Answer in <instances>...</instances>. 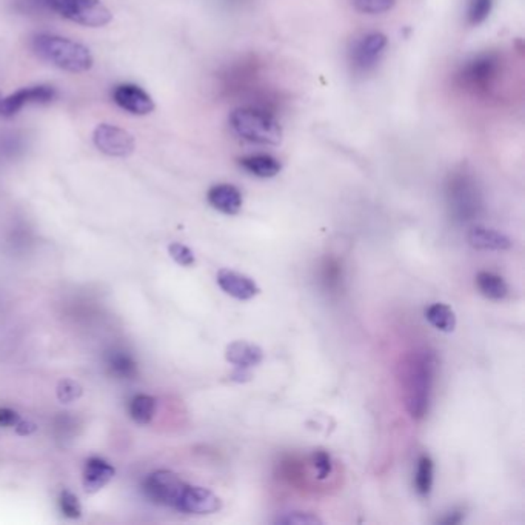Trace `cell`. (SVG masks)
Wrapping results in <instances>:
<instances>
[{"label": "cell", "mask_w": 525, "mask_h": 525, "mask_svg": "<svg viewBox=\"0 0 525 525\" xmlns=\"http://www.w3.org/2000/svg\"><path fill=\"white\" fill-rule=\"evenodd\" d=\"M168 253H170V256L176 264H179L182 267H193L196 264L194 253L191 251V248L184 245V243L171 242L170 245H168Z\"/></svg>", "instance_id": "f1b7e54d"}, {"label": "cell", "mask_w": 525, "mask_h": 525, "mask_svg": "<svg viewBox=\"0 0 525 525\" xmlns=\"http://www.w3.org/2000/svg\"><path fill=\"white\" fill-rule=\"evenodd\" d=\"M275 524L280 525H316L322 524V519L317 518L313 513H302V511H292L284 513L282 516H277Z\"/></svg>", "instance_id": "83f0119b"}, {"label": "cell", "mask_w": 525, "mask_h": 525, "mask_svg": "<svg viewBox=\"0 0 525 525\" xmlns=\"http://www.w3.org/2000/svg\"><path fill=\"white\" fill-rule=\"evenodd\" d=\"M112 100L131 115L145 116L154 110V100L148 92L134 83H120L112 91Z\"/></svg>", "instance_id": "7c38bea8"}, {"label": "cell", "mask_w": 525, "mask_h": 525, "mask_svg": "<svg viewBox=\"0 0 525 525\" xmlns=\"http://www.w3.org/2000/svg\"><path fill=\"white\" fill-rule=\"evenodd\" d=\"M59 507L65 518L79 519L82 516V504L79 498L70 490H63L59 496Z\"/></svg>", "instance_id": "484cf974"}, {"label": "cell", "mask_w": 525, "mask_h": 525, "mask_svg": "<svg viewBox=\"0 0 525 525\" xmlns=\"http://www.w3.org/2000/svg\"><path fill=\"white\" fill-rule=\"evenodd\" d=\"M436 370V354L425 349L410 353L402 364L401 386L404 391L405 407L411 418L420 419L427 415Z\"/></svg>", "instance_id": "6da1fadb"}, {"label": "cell", "mask_w": 525, "mask_h": 525, "mask_svg": "<svg viewBox=\"0 0 525 525\" xmlns=\"http://www.w3.org/2000/svg\"><path fill=\"white\" fill-rule=\"evenodd\" d=\"M468 243L476 250H490V251H504L511 247V240L501 231H496L485 227H473L468 231Z\"/></svg>", "instance_id": "e0dca14e"}, {"label": "cell", "mask_w": 525, "mask_h": 525, "mask_svg": "<svg viewBox=\"0 0 525 525\" xmlns=\"http://www.w3.org/2000/svg\"><path fill=\"white\" fill-rule=\"evenodd\" d=\"M239 165L250 173L251 176L260 177V179H270L282 170V164L279 159L271 154H251L239 159Z\"/></svg>", "instance_id": "ac0fdd59"}, {"label": "cell", "mask_w": 525, "mask_h": 525, "mask_svg": "<svg viewBox=\"0 0 525 525\" xmlns=\"http://www.w3.org/2000/svg\"><path fill=\"white\" fill-rule=\"evenodd\" d=\"M116 468L112 467L105 459L90 457L87 459L85 467H83L82 484L87 493L95 494L100 492L104 487L115 477Z\"/></svg>", "instance_id": "5bb4252c"}, {"label": "cell", "mask_w": 525, "mask_h": 525, "mask_svg": "<svg viewBox=\"0 0 525 525\" xmlns=\"http://www.w3.org/2000/svg\"><path fill=\"white\" fill-rule=\"evenodd\" d=\"M55 395H58L60 404H71V402L78 401L83 395V388L78 381L62 379L58 383V388H55Z\"/></svg>", "instance_id": "d4e9b609"}, {"label": "cell", "mask_w": 525, "mask_h": 525, "mask_svg": "<svg viewBox=\"0 0 525 525\" xmlns=\"http://www.w3.org/2000/svg\"><path fill=\"white\" fill-rule=\"evenodd\" d=\"M18 420H21V415L17 411L0 407V427H14Z\"/></svg>", "instance_id": "4dcf8cb0"}, {"label": "cell", "mask_w": 525, "mask_h": 525, "mask_svg": "<svg viewBox=\"0 0 525 525\" xmlns=\"http://www.w3.org/2000/svg\"><path fill=\"white\" fill-rule=\"evenodd\" d=\"M461 521H462V511H453L452 514H448V516L444 518L440 522H442V524H457Z\"/></svg>", "instance_id": "d6a6232c"}, {"label": "cell", "mask_w": 525, "mask_h": 525, "mask_svg": "<svg viewBox=\"0 0 525 525\" xmlns=\"http://www.w3.org/2000/svg\"><path fill=\"white\" fill-rule=\"evenodd\" d=\"M425 319L436 330L442 333H452L456 328L455 312L452 310V307L442 302L431 304L425 310Z\"/></svg>", "instance_id": "ffe728a7"}, {"label": "cell", "mask_w": 525, "mask_h": 525, "mask_svg": "<svg viewBox=\"0 0 525 525\" xmlns=\"http://www.w3.org/2000/svg\"><path fill=\"white\" fill-rule=\"evenodd\" d=\"M225 359L236 368H251L264 361V350L247 341H234L225 350Z\"/></svg>", "instance_id": "2e32d148"}, {"label": "cell", "mask_w": 525, "mask_h": 525, "mask_svg": "<svg viewBox=\"0 0 525 525\" xmlns=\"http://www.w3.org/2000/svg\"><path fill=\"white\" fill-rule=\"evenodd\" d=\"M230 128L239 139L256 145H277L282 127L270 111L259 107H239L230 115Z\"/></svg>", "instance_id": "3957f363"}, {"label": "cell", "mask_w": 525, "mask_h": 525, "mask_svg": "<svg viewBox=\"0 0 525 525\" xmlns=\"http://www.w3.org/2000/svg\"><path fill=\"white\" fill-rule=\"evenodd\" d=\"M14 428H16V433L18 436H30V435H33L37 431V424L33 420H22L21 419L14 425Z\"/></svg>", "instance_id": "1f68e13d"}, {"label": "cell", "mask_w": 525, "mask_h": 525, "mask_svg": "<svg viewBox=\"0 0 525 525\" xmlns=\"http://www.w3.org/2000/svg\"><path fill=\"white\" fill-rule=\"evenodd\" d=\"M184 487L185 482L176 473L170 470H157L148 474L144 482V493L148 501L156 505L176 509Z\"/></svg>", "instance_id": "8992f818"}, {"label": "cell", "mask_w": 525, "mask_h": 525, "mask_svg": "<svg viewBox=\"0 0 525 525\" xmlns=\"http://www.w3.org/2000/svg\"><path fill=\"white\" fill-rule=\"evenodd\" d=\"M31 48L39 59L53 67L68 73H85L91 70L95 59L85 45L68 37L55 34H37L31 41Z\"/></svg>", "instance_id": "7a4b0ae2"}, {"label": "cell", "mask_w": 525, "mask_h": 525, "mask_svg": "<svg viewBox=\"0 0 525 525\" xmlns=\"http://www.w3.org/2000/svg\"><path fill=\"white\" fill-rule=\"evenodd\" d=\"M501 67L502 62L499 54L485 51L465 60L459 70L457 78L464 88L473 92H487L498 80Z\"/></svg>", "instance_id": "277c9868"}, {"label": "cell", "mask_w": 525, "mask_h": 525, "mask_svg": "<svg viewBox=\"0 0 525 525\" xmlns=\"http://www.w3.org/2000/svg\"><path fill=\"white\" fill-rule=\"evenodd\" d=\"M207 201L214 210L222 214L234 216L242 208V193L231 184H218L207 193Z\"/></svg>", "instance_id": "9a60e30c"}, {"label": "cell", "mask_w": 525, "mask_h": 525, "mask_svg": "<svg viewBox=\"0 0 525 525\" xmlns=\"http://www.w3.org/2000/svg\"><path fill=\"white\" fill-rule=\"evenodd\" d=\"M450 203L459 216L474 214L479 207V193L472 177L467 174L453 176L448 185Z\"/></svg>", "instance_id": "8fae6325"}, {"label": "cell", "mask_w": 525, "mask_h": 525, "mask_svg": "<svg viewBox=\"0 0 525 525\" xmlns=\"http://www.w3.org/2000/svg\"><path fill=\"white\" fill-rule=\"evenodd\" d=\"M354 8L362 14H383L395 6L396 0H353Z\"/></svg>", "instance_id": "4316f807"}, {"label": "cell", "mask_w": 525, "mask_h": 525, "mask_svg": "<svg viewBox=\"0 0 525 525\" xmlns=\"http://www.w3.org/2000/svg\"><path fill=\"white\" fill-rule=\"evenodd\" d=\"M435 479V464L428 455H422L418 461L416 474H415V489L419 496L427 498L433 489Z\"/></svg>", "instance_id": "7402d4cb"}, {"label": "cell", "mask_w": 525, "mask_h": 525, "mask_svg": "<svg viewBox=\"0 0 525 525\" xmlns=\"http://www.w3.org/2000/svg\"><path fill=\"white\" fill-rule=\"evenodd\" d=\"M388 46V37L381 31L364 34L351 50V63L358 71H370L381 62Z\"/></svg>", "instance_id": "ba28073f"}, {"label": "cell", "mask_w": 525, "mask_h": 525, "mask_svg": "<svg viewBox=\"0 0 525 525\" xmlns=\"http://www.w3.org/2000/svg\"><path fill=\"white\" fill-rule=\"evenodd\" d=\"M476 287L479 293L492 301H502L509 295V285L504 277L492 271H481L476 275Z\"/></svg>", "instance_id": "d6986e66"}, {"label": "cell", "mask_w": 525, "mask_h": 525, "mask_svg": "<svg viewBox=\"0 0 525 525\" xmlns=\"http://www.w3.org/2000/svg\"><path fill=\"white\" fill-rule=\"evenodd\" d=\"M493 0H468L467 22L472 26L482 25L493 11Z\"/></svg>", "instance_id": "cb8c5ba5"}, {"label": "cell", "mask_w": 525, "mask_h": 525, "mask_svg": "<svg viewBox=\"0 0 525 525\" xmlns=\"http://www.w3.org/2000/svg\"><path fill=\"white\" fill-rule=\"evenodd\" d=\"M313 467L317 473V479H327L328 476L332 474L333 472V464H332V457L328 455L325 450H317L313 455Z\"/></svg>", "instance_id": "f546056e"}, {"label": "cell", "mask_w": 525, "mask_h": 525, "mask_svg": "<svg viewBox=\"0 0 525 525\" xmlns=\"http://www.w3.org/2000/svg\"><path fill=\"white\" fill-rule=\"evenodd\" d=\"M157 410V401L156 398L145 395V393H140V395H136L129 402V416L133 418L134 422L137 424L147 425L154 419Z\"/></svg>", "instance_id": "44dd1931"}, {"label": "cell", "mask_w": 525, "mask_h": 525, "mask_svg": "<svg viewBox=\"0 0 525 525\" xmlns=\"http://www.w3.org/2000/svg\"><path fill=\"white\" fill-rule=\"evenodd\" d=\"M92 142L100 153L111 157H128L136 147L133 134L111 124L97 125L92 133Z\"/></svg>", "instance_id": "52a82bcc"}, {"label": "cell", "mask_w": 525, "mask_h": 525, "mask_svg": "<svg viewBox=\"0 0 525 525\" xmlns=\"http://www.w3.org/2000/svg\"><path fill=\"white\" fill-rule=\"evenodd\" d=\"M108 367L116 376L122 379H131L137 374V365L134 359L129 354L124 351H115L110 354L108 358Z\"/></svg>", "instance_id": "603a6c76"}, {"label": "cell", "mask_w": 525, "mask_h": 525, "mask_svg": "<svg viewBox=\"0 0 525 525\" xmlns=\"http://www.w3.org/2000/svg\"><path fill=\"white\" fill-rule=\"evenodd\" d=\"M42 4L53 13L83 26L99 28L112 18L102 0H42Z\"/></svg>", "instance_id": "5b68a950"}, {"label": "cell", "mask_w": 525, "mask_h": 525, "mask_svg": "<svg viewBox=\"0 0 525 525\" xmlns=\"http://www.w3.org/2000/svg\"><path fill=\"white\" fill-rule=\"evenodd\" d=\"M216 280H218V285L223 293L238 299V301H250L260 293V288L251 277L228 268L219 270Z\"/></svg>", "instance_id": "4fadbf2b"}, {"label": "cell", "mask_w": 525, "mask_h": 525, "mask_svg": "<svg viewBox=\"0 0 525 525\" xmlns=\"http://www.w3.org/2000/svg\"><path fill=\"white\" fill-rule=\"evenodd\" d=\"M58 96L51 85H33L18 90L6 97H0V116L13 117L25 105L50 104Z\"/></svg>", "instance_id": "9c48e42d"}, {"label": "cell", "mask_w": 525, "mask_h": 525, "mask_svg": "<svg viewBox=\"0 0 525 525\" xmlns=\"http://www.w3.org/2000/svg\"><path fill=\"white\" fill-rule=\"evenodd\" d=\"M222 509V501L218 494L199 485L185 484L177 499L176 510L189 514H213Z\"/></svg>", "instance_id": "30bf717a"}]
</instances>
